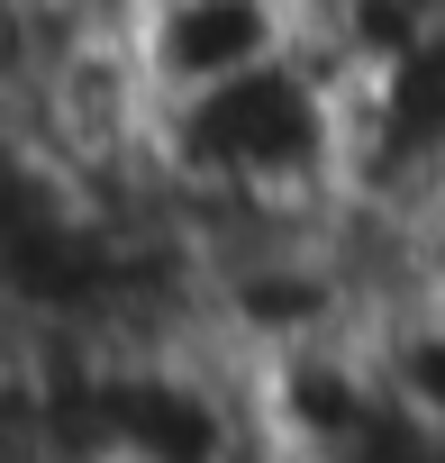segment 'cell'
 Returning a JSON list of instances; mask_svg holds the SVG:
<instances>
[{
  "label": "cell",
  "mask_w": 445,
  "mask_h": 463,
  "mask_svg": "<svg viewBox=\"0 0 445 463\" xmlns=\"http://www.w3.org/2000/svg\"><path fill=\"white\" fill-rule=\"evenodd\" d=\"M155 164L182 209H327L355 173V91L318 46L155 100Z\"/></svg>",
  "instance_id": "cell-1"
},
{
  "label": "cell",
  "mask_w": 445,
  "mask_h": 463,
  "mask_svg": "<svg viewBox=\"0 0 445 463\" xmlns=\"http://www.w3.org/2000/svg\"><path fill=\"white\" fill-rule=\"evenodd\" d=\"M128 46H137L155 100H182V91H209L246 64L309 46V0H137Z\"/></svg>",
  "instance_id": "cell-2"
}]
</instances>
